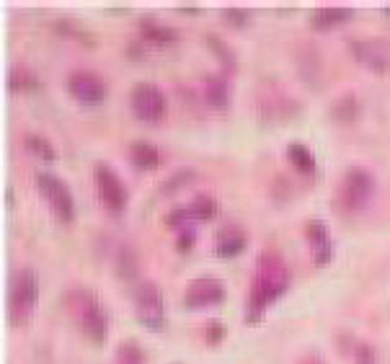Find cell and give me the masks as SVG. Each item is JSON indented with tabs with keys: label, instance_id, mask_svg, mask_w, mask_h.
<instances>
[{
	"label": "cell",
	"instance_id": "obj_24",
	"mask_svg": "<svg viewBox=\"0 0 390 364\" xmlns=\"http://www.w3.org/2000/svg\"><path fill=\"white\" fill-rule=\"evenodd\" d=\"M204 41H207V47L215 52L217 60H220V63H223L228 70H233V67H235V55H233V49L228 47V44H225V41L220 39L217 34H204Z\"/></svg>",
	"mask_w": 390,
	"mask_h": 364
},
{
	"label": "cell",
	"instance_id": "obj_19",
	"mask_svg": "<svg viewBox=\"0 0 390 364\" xmlns=\"http://www.w3.org/2000/svg\"><path fill=\"white\" fill-rule=\"evenodd\" d=\"M287 160H290V166H295V171H300V174H316V158H313V152L308 150L303 143L287 145Z\"/></svg>",
	"mask_w": 390,
	"mask_h": 364
},
{
	"label": "cell",
	"instance_id": "obj_6",
	"mask_svg": "<svg viewBox=\"0 0 390 364\" xmlns=\"http://www.w3.org/2000/svg\"><path fill=\"white\" fill-rule=\"evenodd\" d=\"M37 189L44 197V202L49 204L52 214H55L60 222H72L75 217V199H72L70 189L65 186L55 174H47V171H39L37 174Z\"/></svg>",
	"mask_w": 390,
	"mask_h": 364
},
{
	"label": "cell",
	"instance_id": "obj_32",
	"mask_svg": "<svg viewBox=\"0 0 390 364\" xmlns=\"http://www.w3.org/2000/svg\"><path fill=\"white\" fill-rule=\"evenodd\" d=\"M297 364H326V362H323V359H320L318 354H305Z\"/></svg>",
	"mask_w": 390,
	"mask_h": 364
},
{
	"label": "cell",
	"instance_id": "obj_27",
	"mask_svg": "<svg viewBox=\"0 0 390 364\" xmlns=\"http://www.w3.org/2000/svg\"><path fill=\"white\" fill-rule=\"evenodd\" d=\"M191 181H194V174H191V171H176L171 178L163 181V194H174V191L183 189V186H189Z\"/></svg>",
	"mask_w": 390,
	"mask_h": 364
},
{
	"label": "cell",
	"instance_id": "obj_21",
	"mask_svg": "<svg viewBox=\"0 0 390 364\" xmlns=\"http://www.w3.org/2000/svg\"><path fill=\"white\" fill-rule=\"evenodd\" d=\"M163 222H166L168 228H174V230H186V228H191L194 222H200V220H197V214H194L191 204H186V207H174L171 212H166Z\"/></svg>",
	"mask_w": 390,
	"mask_h": 364
},
{
	"label": "cell",
	"instance_id": "obj_18",
	"mask_svg": "<svg viewBox=\"0 0 390 364\" xmlns=\"http://www.w3.org/2000/svg\"><path fill=\"white\" fill-rule=\"evenodd\" d=\"M359 111H362V103H359V98L354 93H344L331 103V119L339 122V124H351V122H357Z\"/></svg>",
	"mask_w": 390,
	"mask_h": 364
},
{
	"label": "cell",
	"instance_id": "obj_8",
	"mask_svg": "<svg viewBox=\"0 0 390 364\" xmlns=\"http://www.w3.org/2000/svg\"><path fill=\"white\" fill-rule=\"evenodd\" d=\"M129 106H132V111H135V117L140 119V122L155 124V122H160V119L166 117L168 98L155 83L143 80V83H137V86L132 88V93H129Z\"/></svg>",
	"mask_w": 390,
	"mask_h": 364
},
{
	"label": "cell",
	"instance_id": "obj_17",
	"mask_svg": "<svg viewBox=\"0 0 390 364\" xmlns=\"http://www.w3.org/2000/svg\"><path fill=\"white\" fill-rule=\"evenodd\" d=\"M204 101L212 106V109H225L228 101H230V86L223 75H207L204 78Z\"/></svg>",
	"mask_w": 390,
	"mask_h": 364
},
{
	"label": "cell",
	"instance_id": "obj_5",
	"mask_svg": "<svg viewBox=\"0 0 390 364\" xmlns=\"http://www.w3.org/2000/svg\"><path fill=\"white\" fill-rule=\"evenodd\" d=\"M349 52L362 67H367L375 75L390 72V39L385 37H362V39H349Z\"/></svg>",
	"mask_w": 390,
	"mask_h": 364
},
{
	"label": "cell",
	"instance_id": "obj_16",
	"mask_svg": "<svg viewBox=\"0 0 390 364\" xmlns=\"http://www.w3.org/2000/svg\"><path fill=\"white\" fill-rule=\"evenodd\" d=\"M129 160L137 171H155L160 166V150L148 140H135L129 145Z\"/></svg>",
	"mask_w": 390,
	"mask_h": 364
},
{
	"label": "cell",
	"instance_id": "obj_4",
	"mask_svg": "<svg viewBox=\"0 0 390 364\" xmlns=\"http://www.w3.org/2000/svg\"><path fill=\"white\" fill-rule=\"evenodd\" d=\"M375 176L367 168H349L342 178V186L336 191V204L342 207L344 212H359L370 204V199L375 197Z\"/></svg>",
	"mask_w": 390,
	"mask_h": 364
},
{
	"label": "cell",
	"instance_id": "obj_26",
	"mask_svg": "<svg viewBox=\"0 0 390 364\" xmlns=\"http://www.w3.org/2000/svg\"><path fill=\"white\" fill-rule=\"evenodd\" d=\"M117 359H119V364H143L145 351L140 344H135V341H124V344H119V349H117Z\"/></svg>",
	"mask_w": 390,
	"mask_h": 364
},
{
	"label": "cell",
	"instance_id": "obj_22",
	"mask_svg": "<svg viewBox=\"0 0 390 364\" xmlns=\"http://www.w3.org/2000/svg\"><path fill=\"white\" fill-rule=\"evenodd\" d=\"M8 86H11V91H29V88L37 86V75H34L26 65L16 63L8 72Z\"/></svg>",
	"mask_w": 390,
	"mask_h": 364
},
{
	"label": "cell",
	"instance_id": "obj_13",
	"mask_svg": "<svg viewBox=\"0 0 390 364\" xmlns=\"http://www.w3.org/2000/svg\"><path fill=\"white\" fill-rule=\"evenodd\" d=\"M248 246V238L243 233V228L238 225H225L217 230V256L223 259H233V256L243 254Z\"/></svg>",
	"mask_w": 390,
	"mask_h": 364
},
{
	"label": "cell",
	"instance_id": "obj_29",
	"mask_svg": "<svg viewBox=\"0 0 390 364\" xmlns=\"http://www.w3.org/2000/svg\"><path fill=\"white\" fill-rule=\"evenodd\" d=\"M223 18L235 29H243V26L251 21V11L246 8H223Z\"/></svg>",
	"mask_w": 390,
	"mask_h": 364
},
{
	"label": "cell",
	"instance_id": "obj_28",
	"mask_svg": "<svg viewBox=\"0 0 390 364\" xmlns=\"http://www.w3.org/2000/svg\"><path fill=\"white\" fill-rule=\"evenodd\" d=\"M351 356H354V364H377V351L365 341H357L351 346Z\"/></svg>",
	"mask_w": 390,
	"mask_h": 364
},
{
	"label": "cell",
	"instance_id": "obj_10",
	"mask_svg": "<svg viewBox=\"0 0 390 364\" xmlns=\"http://www.w3.org/2000/svg\"><path fill=\"white\" fill-rule=\"evenodd\" d=\"M225 300V285L215 277H197L191 279L183 290V305L191 310L209 308Z\"/></svg>",
	"mask_w": 390,
	"mask_h": 364
},
{
	"label": "cell",
	"instance_id": "obj_25",
	"mask_svg": "<svg viewBox=\"0 0 390 364\" xmlns=\"http://www.w3.org/2000/svg\"><path fill=\"white\" fill-rule=\"evenodd\" d=\"M191 209H194V214H197V220L200 222H207L212 220V217H217V199L207 197V194H200V197L191 202Z\"/></svg>",
	"mask_w": 390,
	"mask_h": 364
},
{
	"label": "cell",
	"instance_id": "obj_7",
	"mask_svg": "<svg viewBox=\"0 0 390 364\" xmlns=\"http://www.w3.org/2000/svg\"><path fill=\"white\" fill-rule=\"evenodd\" d=\"M132 300H135L137 320L150 328V331H160L166 325V308H163V294H160L158 285L152 282H140L132 290Z\"/></svg>",
	"mask_w": 390,
	"mask_h": 364
},
{
	"label": "cell",
	"instance_id": "obj_14",
	"mask_svg": "<svg viewBox=\"0 0 390 364\" xmlns=\"http://www.w3.org/2000/svg\"><path fill=\"white\" fill-rule=\"evenodd\" d=\"M140 37H143V41L155 44V47H171V44H176V39H178L176 29L160 24L158 18H143V21H140Z\"/></svg>",
	"mask_w": 390,
	"mask_h": 364
},
{
	"label": "cell",
	"instance_id": "obj_9",
	"mask_svg": "<svg viewBox=\"0 0 390 364\" xmlns=\"http://www.w3.org/2000/svg\"><path fill=\"white\" fill-rule=\"evenodd\" d=\"M93 183H96V191H98V199L104 202L106 209L122 212V209L127 207V202H129L127 186L122 183V178L117 176L114 168H109L106 163H96Z\"/></svg>",
	"mask_w": 390,
	"mask_h": 364
},
{
	"label": "cell",
	"instance_id": "obj_23",
	"mask_svg": "<svg viewBox=\"0 0 390 364\" xmlns=\"http://www.w3.org/2000/svg\"><path fill=\"white\" fill-rule=\"evenodd\" d=\"M24 145H26V150L29 152H34L37 158H41V160H57V152H55V148H52V143H49L47 137H41V135H26L24 137Z\"/></svg>",
	"mask_w": 390,
	"mask_h": 364
},
{
	"label": "cell",
	"instance_id": "obj_20",
	"mask_svg": "<svg viewBox=\"0 0 390 364\" xmlns=\"http://www.w3.org/2000/svg\"><path fill=\"white\" fill-rule=\"evenodd\" d=\"M114 266H117V274L119 277H135L137 274V254L132 246H119V251H117V256H114Z\"/></svg>",
	"mask_w": 390,
	"mask_h": 364
},
{
	"label": "cell",
	"instance_id": "obj_30",
	"mask_svg": "<svg viewBox=\"0 0 390 364\" xmlns=\"http://www.w3.org/2000/svg\"><path fill=\"white\" fill-rule=\"evenodd\" d=\"M228 336V328H225V323H220V320H209L207 325H204V341L207 344H220V341Z\"/></svg>",
	"mask_w": 390,
	"mask_h": 364
},
{
	"label": "cell",
	"instance_id": "obj_3",
	"mask_svg": "<svg viewBox=\"0 0 390 364\" xmlns=\"http://www.w3.org/2000/svg\"><path fill=\"white\" fill-rule=\"evenodd\" d=\"M67 308L75 316L78 325L83 328L88 339L93 344H104L106 331H109V320H106V313L101 308V302L96 300L93 294L86 292V290H75L67 300Z\"/></svg>",
	"mask_w": 390,
	"mask_h": 364
},
{
	"label": "cell",
	"instance_id": "obj_11",
	"mask_svg": "<svg viewBox=\"0 0 390 364\" xmlns=\"http://www.w3.org/2000/svg\"><path fill=\"white\" fill-rule=\"evenodd\" d=\"M67 88H70L72 98H78L80 103H101L106 98V83L104 78L93 70H72L67 75Z\"/></svg>",
	"mask_w": 390,
	"mask_h": 364
},
{
	"label": "cell",
	"instance_id": "obj_2",
	"mask_svg": "<svg viewBox=\"0 0 390 364\" xmlns=\"http://www.w3.org/2000/svg\"><path fill=\"white\" fill-rule=\"evenodd\" d=\"M39 302V277L32 266H21L11 277L8 290V323L11 328H24L32 320Z\"/></svg>",
	"mask_w": 390,
	"mask_h": 364
},
{
	"label": "cell",
	"instance_id": "obj_1",
	"mask_svg": "<svg viewBox=\"0 0 390 364\" xmlns=\"http://www.w3.org/2000/svg\"><path fill=\"white\" fill-rule=\"evenodd\" d=\"M290 287V266L274 248L261 251L256 259V271L251 279V294L246 305V323H259L271 302L279 300Z\"/></svg>",
	"mask_w": 390,
	"mask_h": 364
},
{
	"label": "cell",
	"instance_id": "obj_12",
	"mask_svg": "<svg viewBox=\"0 0 390 364\" xmlns=\"http://www.w3.org/2000/svg\"><path fill=\"white\" fill-rule=\"evenodd\" d=\"M305 238H308V246H311L313 261L318 266H326L334 259V240L328 235V225L323 220H311L305 225Z\"/></svg>",
	"mask_w": 390,
	"mask_h": 364
},
{
	"label": "cell",
	"instance_id": "obj_15",
	"mask_svg": "<svg viewBox=\"0 0 390 364\" xmlns=\"http://www.w3.org/2000/svg\"><path fill=\"white\" fill-rule=\"evenodd\" d=\"M354 11L351 8H334V6H326V8H316L311 13V26L316 32H328L334 26H342L346 21H351Z\"/></svg>",
	"mask_w": 390,
	"mask_h": 364
},
{
	"label": "cell",
	"instance_id": "obj_31",
	"mask_svg": "<svg viewBox=\"0 0 390 364\" xmlns=\"http://www.w3.org/2000/svg\"><path fill=\"white\" fill-rule=\"evenodd\" d=\"M194 240H197V235H194V230H191V228L178 230V238H176V248H178L181 254H186V251H191Z\"/></svg>",
	"mask_w": 390,
	"mask_h": 364
}]
</instances>
